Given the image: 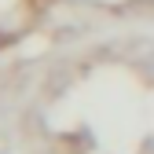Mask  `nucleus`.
Returning a JSON list of instances; mask_svg holds the SVG:
<instances>
[{"instance_id": "1", "label": "nucleus", "mask_w": 154, "mask_h": 154, "mask_svg": "<svg viewBox=\"0 0 154 154\" xmlns=\"http://www.w3.org/2000/svg\"><path fill=\"white\" fill-rule=\"evenodd\" d=\"M143 73H147V81H154V51L143 59Z\"/></svg>"}]
</instances>
